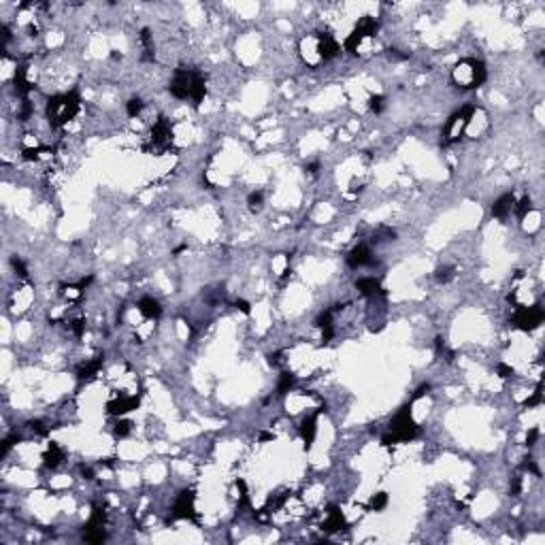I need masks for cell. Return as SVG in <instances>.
<instances>
[{
  "mask_svg": "<svg viewBox=\"0 0 545 545\" xmlns=\"http://www.w3.org/2000/svg\"><path fill=\"white\" fill-rule=\"evenodd\" d=\"M262 203H264V196L262 192H252L250 196H247V205H250V211L258 213L262 209Z\"/></svg>",
  "mask_w": 545,
  "mask_h": 545,
  "instance_id": "d6a6232c",
  "label": "cell"
},
{
  "mask_svg": "<svg viewBox=\"0 0 545 545\" xmlns=\"http://www.w3.org/2000/svg\"><path fill=\"white\" fill-rule=\"evenodd\" d=\"M143 107H145V104H143V100L137 96V98H130L128 102H126V113L130 117H139L141 115V111H143Z\"/></svg>",
  "mask_w": 545,
  "mask_h": 545,
  "instance_id": "f1b7e54d",
  "label": "cell"
},
{
  "mask_svg": "<svg viewBox=\"0 0 545 545\" xmlns=\"http://www.w3.org/2000/svg\"><path fill=\"white\" fill-rule=\"evenodd\" d=\"M102 360L104 356H96V358H92L88 362H83V365H79L77 369V379L79 381H90L98 375V371L102 369Z\"/></svg>",
  "mask_w": 545,
  "mask_h": 545,
  "instance_id": "ac0fdd59",
  "label": "cell"
},
{
  "mask_svg": "<svg viewBox=\"0 0 545 545\" xmlns=\"http://www.w3.org/2000/svg\"><path fill=\"white\" fill-rule=\"evenodd\" d=\"M332 318H334V311H332V309L322 311L318 318H315V326H318L320 330H324V328H332Z\"/></svg>",
  "mask_w": 545,
  "mask_h": 545,
  "instance_id": "4316f807",
  "label": "cell"
},
{
  "mask_svg": "<svg viewBox=\"0 0 545 545\" xmlns=\"http://www.w3.org/2000/svg\"><path fill=\"white\" fill-rule=\"evenodd\" d=\"M62 460H64V452L60 449L58 443L51 441L49 447H47V452L43 454V464H45L47 468H58Z\"/></svg>",
  "mask_w": 545,
  "mask_h": 545,
  "instance_id": "44dd1931",
  "label": "cell"
},
{
  "mask_svg": "<svg viewBox=\"0 0 545 545\" xmlns=\"http://www.w3.org/2000/svg\"><path fill=\"white\" fill-rule=\"evenodd\" d=\"M60 294L64 296L66 300H73V302H75V300H79V298H81L83 288H81L79 283H77V285H62V288H60Z\"/></svg>",
  "mask_w": 545,
  "mask_h": 545,
  "instance_id": "d4e9b609",
  "label": "cell"
},
{
  "mask_svg": "<svg viewBox=\"0 0 545 545\" xmlns=\"http://www.w3.org/2000/svg\"><path fill=\"white\" fill-rule=\"evenodd\" d=\"M347 264L351 266V269H362V266H373V264H375V258H373L371 247H369V245H365V243L356 245V247H353V250L349 252V256H347Z\"/></svg>",
  "mask_w": 545,
  "mask_h": 545,
  "instance_id": "5bb4252c",
  "label": "cell"
},
{
  "mask_svg": "<svg viewBox=\"0 0 545 545\" xmlns=\"http://www.w3.org/2000/svg\"><path fill=\"white\" fill-rule=\"evenodd\" d=\"M79 111H81V98L75 90L51 96L45 104V115L53 128H60L64 124H69L71 119H75Z\"/></svg>",
  "mask_w": 545,
  "mask_h": 545,
  "instance_id": "3957f363",
  "label": "cell"
},
{
  "mask_svg": "<svg viewBox=\"0 0 545 545\" xmlns=\"http://www.w3.org/2000/svg\"><path fill=\"white\" fill-rule=\"evenodd\" d=\"M104 520H107V511H104V507L94 505L90 520L83 526V541L85 543H102L104 539H107Z\"/></svg>",
  "mask_w": 545,
  "mask_h": 545,
  "instance_id": "30bf717a",
  "label": "cell"
},
{
  "mask_svg": "<svg viewBox=\"0 0 545 545\" xmlns=\"http://www.w3.org/2000/svg\"><path fill=\"white\" fill-rule=\"evenodd\" d=\"M428 390H430V384H422V386H419V388L415 390V394H413V400H417L419 396H424Z\"/></svg>",
  "mask_w": 545,
  "mask_h": 545,
  "instance_id": "f6af8a7d",
  "label": "cell"
},
{
  "mask_svg": "<svg viewBox=\"0 0 545 545\" xmlns=\"http://www.w3.org/2000/svg\"><path fill=\"white\" fill-rule=\"evenodd\" d=\"M496 375H499L501 379H509V377L515 375V371H513V367H509V365H505V362H501V365L496 367Z\"/></svg>",
  "mask_w": 545,
  "mask_h": 545,
  "instance_id": "74e56055",
  "label": "cell"
},
{
  "mask_svg": "<svg viewBox=\"0 0 545 545\" xmlns=\"http://www.w3.org/2000/svg\"><path fill=\"white\" fill-rule=\"evenodd\" d=\"M419 435V426L411 417V405L400 407L398 413L392 417L388 433L381 437V445H394V443H407L413 441Z\"/></svg>",
  "mask_w": 545,
  "mask_h": 545,
  "instance_id": "277c9868",
  "label": "cell"
},
{
  "mask_svg": "<svg viewBox=\"0 0 545 545\" xmlns=\"http://www.w3.org/2000/svg\"><path fill=\"white\" fill-rule=\"evenodd\" d=\"M137 309L141 311V315L145 320H158L160 315H162L160 302L156 298H151V296H143V298L137 302Z\"/></svg>",
  "mask_w": 545,
  "mask_h": 545,
  "instance_id": "d6986e66",
  "label": "cell"
},
{
  "mask_svg": "<svg viewBox=\"0 0 545 545\" xmlns=\"http://www.w3.org/2000/svg\"><path fill=\"white\" fill-rule=\"evenodd\" d=\"M32 90H34V85L26 77V66H17V71H15V92H17V96H22L26 100V96Z\"/></svg>",
  "mask_w": 545,
  "mask_h": 545,
  "instance_id": "ffe728a7",
  "label": "cell"
},
{
  "mask_svg": "<svg viewBox=\"0 0 545 545\" xmlns=\"http://www.w3.org/2000/svg\"><path fill=\"white\" fill-rule=\"evenodd\" d=\"M318 413L307 415L302 419V424H300V437L305 441V449H311V445L315 441V433H318Z\"/></svg>",
  "mask_w": 545,
  "mask_h": 545,
  "instance_id": "2e32d148",
  "label": "cell"
},
{
  "mask_svg": "<svg viewBox=\"0 0 545 545\" xmlns=\"http://www.w3.org/2000/svg\"><path fill=\"white\" fill-rule=\"evenodd\" d=\"M66 328H69L75 337H83V332H85V322L81 318H75V320H69L66 322Z\"/></svg>",
  "mask_w": 545,
  "mask_h": 545,
  "instance_id": "836d02e7",
  "label": "cell"
},
{
  "mask_svg": "<svg viewBox=\"0 0 545 545\" xmlns=\"http://www.w3.org/2000/svg\"><path fill=\"white\" fill-rule=\"evenodd\" d=\"M388 58L390 60H407L409 53H400L398 49H388Z\"/></svg>",
  "mask_w": 545,
  "mask_h": 545,
  "instance_id": "7bdbcfd3",
  "label": "cell"
},
{
  "mask_svg": "<svg viewBox=\"0 0 545 545\" xmlns=\"http://www.w3.org/2000/svg\"><path fill=\"white\" fill-rule=\"evenodd\" d=\"M386 505H388V494L386 492H377V494L371 496L369 509L371 511H381V509H386Z\"/></svg>",
  "mask_w": 545,
  "mask_h": 545,
  "instance_id": "484cf974",
  "label": "cell"
},
{
  "mask_svg": "<svg viewBox=\"0 0 545 545\" xmlns=\"http://www.w3.org/2000/svg\"><path fill=\"white\" fill-rule=\"evenodd\" d=\"M545 320V311L541 305H532V307H524V305H518L515 307V313L511 318V324L518 330H524V332H530L534 328H539Z\"/></svg>",
  "mask_w": 545,
  "mask_h": 545,
  "instance_id": "ba28073f",
  "label": "cell"
},
{
  "mask_svg": "<svg viewBox=\"0 0 545 545\" xmlns=\"http://www.w3.org/2000/svg\"><path fill=\"white\" fill-rule=\"evenodd\" d=\"M369 109L373 111V113H381L386 109V98L381 96V94H375V96H371L369 98Z\"/></svg>",
  "mask_w": 545,
  "mask_h": 545,
  "instance_id": "e575fe53",
  "label": "cell"
},
{
  "mask_svg": "<svg viewBox=\"0 0 545 545\" xmlns=\"http://www.w3.org/2000/svg\"><path fill=\"white\" fill-rule=\"evenodd\" d=\"M168 92L179 100H192L196 107L207 96V85L203 73L196 69H177L168 83Z\"/></svg>",
  "mask_w": 545,
  "mask_h": 545,
  "instance_id": "7a4b0ae2",
  "label": "cell"
},
{
  "mask_svg": "<svg viewBox=\"0 0 545 545\" xmlns=\"http://www.w3.org/2000/svg\"><path fill=\"white\" fill-rule=\"evenodd\" d=\"M530 211H532V200H530V196H522L520 200H515L513 213H515V217H518V219H524Z\"/></svg>",
  "mask_w": 545,
  "mask_h": 545,
  "instance_id": "cb8c5ba5",
  "label": "cell"
},
{
  "mask_svg": "<svg viewBox=\"0 0 545 545\" xmlns=\"http://www.w3.org/2000/svg\"><path fill=\"white\" fill-rule=\"evenodd\" d=\"M486 79H488V69L477 58H462L452 71V81L460 90H475L479 85H483Z\"/></svg>",
  "mask_w": 545,
  "mask_h": 545,
  "instance_id": "5b68a950",
  "label": "cell"
},
{
  "mask_svg": "<svg viewBox=\"0 0 545 545\" xmlns=\"http://www.w3.org/2000/svg\"><path fill=\"white\" fill-rule=\"evenodd\" d=\"M541 400H543V384H541V381H539V384H537V388H534V392H532V396L524 400V407L532 409V407L541 405Z\"/></svg>",
  "mask_w": 545,
  "mask_h": 545,
  "instance_id": "83f0119b",
  "label": "cell"
},
{
  "mask_svg": "<svg viewBox=\"0 0 545 545\" xmlns=\"http://www.w3.org/2000/svg\"><path fill=\"white\" fill-rule=\"evenodd\" d=\"M30 113H32V104H30V100L26 98V100L22 102V111H20V115H17V117H20L22 122H26L28 117H30Z\"/></svg>",
  "mask_w": 545,
  "mask_h": 545,
  "instance_id": "b9f144b4",
  "label": "cell"
},
{
  "mask_svg": "<svg viewBox=\"0 0 545 545\" xmlns=\"http://www.w3.org/2000/svg\"><path fill=\"white\" fill-rule=\"evenodd\" d=\"M513 205H515V194H513V192H507V194H503L501 198H496V200H494V205H492V215H494L496 219H505L507 215L513 211Z\"/></svg>",
  "mask_w": 545,
  "mask_h": 545,
  "instance_id": "e0dca14e",
  "label": "cell"
},
{
  "mask_svg": "<svg viewBox=\"0 0 545 545\" xmlns=\"http://www.w3.org/2000/svg\"><path fill=\"white\" fill-rule=\"evenodd\" d=\"M170 141H173V126H170V122L166 117H160L154 124V128H151V137L145 145V151H151V154L158 156L170 147Z\"/></svg>",
  "mask_w": 545,
  "mask_h": 545,
  "instance_id": "9c48e42d",
  "label": "cell"
},
{
  "mask_svg": "<svg viewBox=\"0 0 545 545\" xmlns=\"http://www.w3.org/2000/svg\"><path fill=\"white\" fill-rule=\"evenodd\" d=\"M318 170H320V162H318V160H315V162H309V164H307V173L318 175Z\"/></svg>",
  "mask_w": 545,
  "mask_h": 545,
  "instance_id": "bcb514c9",
  "label": "cell"
},
{
  "mask_svg": "<svg viewBox=\"0 0 545 545\" xmlns=\"http://www.w3.org/2000/svg\"><path fill=\"white\" fill-rule=\"evenodd\" d=\"M435 277H437V281H439V283L452 281V279H454V266H439L437 273H435Z\"/></svg>",
  "mask_w": 545,
  "mask_h": 545,
  "instance_id": "1f68e13d",
  "label": "cell"
},
{
  "mask_svg": "<svg viewBox=\"0 0 545 545\" xmlns=\"http://www.w3.org/2000/svg\"><path fill=\"white\" fill-rule=\"evenodd\" d=\"M275 435L273 433H260V441H273Z\"/></svg>",
  "mask_w": 545,
  "mask_h": 545,
  "instance_id": "c3c4849f",
  "label": "cell"
},
{
  "mask_svg": "<svg viewBox=\"0 0 545 545\" xmlns=\"http://www.w3.org/2000/svg\"><path fill=\"white\" fill-rule=\"evenodd\" d=\"M292 386H294V375L288 371H283L279 375V381H277V390H275L277 396H285L292 390Z\"/></svg>",
  "mask_w": 545,
  "mask_h": 545,
  "instance_id": "603a6c76",
  "label": "cell"
},
{
  "mask_svg": "<svg viewBox=\"0 0 545 545\" xmlns=\"http://www.w3.org/2000/svg\"><path fill=\"white\" fill-rule=\"evenodd\" d=\"M130 430H132V424L128 422V419H119V422L113 426V437L124 439V437H128V435H130Z\"/></svg>",
  "mask_w": 545,
  "mask_h": 545,
  "instance_id": "f546056e",
  "label": "cell"
},
{
  "mask_svg": "<svg viewBox=\"0 0 545 545\" xmlns=\"http://www.w3.org/2000/svg\"><path fill=\"white\" fill-rule=\"evenodd\" d=\"M81 473H83L85 479H94V471H92L90 466H81Z\"/></svg>",
  "mask_w": 545,
  "mask_h": 545,
  "instance_id": "7dc6e473",
  "label": "cell"
},
{
  "mask_svg": "<svg viewBox=\"0 0 545 545\" xmlns=\"http://www.w3.org/2000/svg\"><path fill=\"white\" fill-rule=\"evenodd\" d=\"M28 426H30L32 433H36L39 437H47V435H49V426H45V422H41V419H32Z\"/></svg>",
  "mask_w": 545,
  "mask_h": 545,
  "instance_id": "d590c367",
  "label": "cell"
},
{
  "mask_svg": "<svg viewBox=\"0 0 545 545\" xmlns=\"http://www.w3.org/2000/svg\"><path fill=\"white\" fill-rule=\"evenodd\" d=\"M475 104H464V107H460L456 113H452L449 115V119L445 122V126H443V132H441V145H452V143L456 141H460L464 137V132L466 128L471 126V122L475 117Z\"/></svg>",
  "mask_w": 545,
  "mask_h": 545,
  "instance_id": "8992f818",
  "label": "cell"
},
{
  "mask_svg": "<svg viewBox=\"0 0 545 545\" xmlns=\"http://www.w3.org/2000/svg\"><path fill=\"white\" fill-rule=\"evenodd\" d=\"M141 45H143V60L154 62L156 60V49H154V39H151L149 28H143L141 30Z\"/></svg>",
  "mask_w": 545,
  "mask_h": 545,
  "instance_id": "7402d4cb",
  "label": "cell"
},
{
  "mask_svg": "<svg viewBox=\"0 0 545 545\" xmlns=\"http://www.w3.org/2000/svg\"><path fill=\"white\" fill-rule=\"evenodd\" d=\"M522 471H528V473H532V475L541 477V471H539V466H537V462H534L532 458H526V460L522 462Z\"/></svg>",
  "mask_w": 545,
  "mask_h": 545,
  "instance_id": "f35d334b",
  "label": "cell"
},
{
  "mask_svg": "<svg viewBox=\"0 0 545 545\" xmlns=\"http://www.w3.org/2000/svg\"><path fill=\"white\" fill-rule=\"evenodd\" d=\"M356 290H358L362 296H367V298H377V296H386V290L381 288L379 279H375V277H360V279L356 281Z\"/></svg>",
  "mask_w": 545,
  "mask_h": 545,
  "instance_id": "9a60e30c",
  "label": "cell"
},
{
  "mask_svg": "<svg viewBox=\"0 0 545 545\" xmlns=\"http://www.w3.org/2000/svg\"><path fill=\"white\" fill-rule=\"evenodd\" d=\"M435 347H437V353H439V356H443L447 362H454V351H452V349H447L445 341H443L441 337H437V339H435Z\"/></svg>",
  "mask_w": 545,
  "mask_h": 545,
  "instance_id": "4dcf8cb0",
  "label": "cell"
},
{
  "mask_svg": "<svg viewBox=\"0 0 545 545\" xmlns=\"http://www.w3.org/2000/svg\"><path fill=\"white\" fill-rule=\"evenodd\" d=\"M537 441H539V428H530L528 435H526V447L537 445Z\"/></svg>",
  "mask_w": 545,
  "mask_h": 545,
  "instance_id": "60d3db41",
  "label": "cell"
},
{
  "mask_svg": "<svg viewBox=\"0 0 545 545\" xmlns=\"http://www.w3.org/2000/svg\"><path fill=\"white\" fill-rule=\"evenodd\" d=\"M11 266L15 269V273L22 277V279H28V269H26V264H24V262H22L17 256H13V258H11Z\"/></svg>",
  "mask_w": 545,
  "mask_h": 545,
  "instance_id": "8d00e7d4",
  "label": "cell"
},
{
  "mask_svg": "<svg viewBox=\"0 0 545 545\" xmlns=\"http://www.w3.org/2000/svg\"><path fill=\"white\" fill-rule=\"evenodd\" d=\"M194 501H196V496H194L192 490H181L177 494V499H175L173 509H170L168 522H177V520L198 522V515H196V509H194Z\"/></svg>",
  "mask_w": 545,
  "mask_h": 545,
  "instance_id": "8fae6325",
  "label": "cell"
},
{
  "mask_svg": "<svg viewBox=\"0 0 545 545\" xmlns=\"http://www.w3.org/2000/svg\"><path fill=\"white\" fill-rule=\"evenodd\" d=\"M234 307H236L238 311H243L245 315H250V313H252V307H250V302H247V300H236V302H234Z\"/></svg>",
  "mask_w": 545,
  "mask_h": 545,
  "instance_id": "ee69618b",
  "label": "cell"
},
{
  "mask_svg": "<svg viewBox=\"0 0 545 545\" xmlns=\"http://www.w3.org/2000/svg\"><path fill=\"white\" fill-rule=\"evenodd\" d=\"M345 528H347V522H345L343 511L337 505H330L328 511H326V518H324V522H322V530L332 534V532H339V530H345Z\"/></svg>",
  "mask_w": 545,
  "mask_h": 545,
  "instance_id": "4fadbf2b",
  "label": "cell"
},
{
  "mask_svg": "<svg viewBox=\"0 0 545 545\" xmlns=\"http://www.w3.org/2000/svg\"><path fill=\"white\" fill-rule=\"evenodd\" d=\"M377 30H379V24H377L375 17L365 15V17H362V20L356 24V28L351 30V34L345 39V49H347L349 53L356 55L358 49L362 47V43H365L367 39H373V36L377 34Z\"/></svg>",
  "mask_w": 545,
  "mask_h": 545,
  "instance_id": "52a82bcc",
  "label": "cell"
},
{
  "mask_svg": "<svg viewBox=\"0 0 545 545\" xmlns=\"http://www.w3.org/2000/svg\"><path fill=\"white\" fill-rule=\"evenodd\" d=\"M341 53V45L330 32H313L300 41V55L307 66L315 69L322 62H328Z\"/></svg>",
  "mask_w": 545,
  "mask_h": 545,
  "instance_id": "6da1fadb",
  "label": "cell"
},
{
  "mask_svg": "<svg viewBox=\"0 0 545 545\" xmlns=\"http://www.w3.org/2000/svg\"><path fill=\"white\" fill-rule=\"evenodd\" d=\"M509 492H511V496H520V492H522V477H520V475H513V477H511Z\"/></svg>",
  "mask_w": 545,
  "mask_h": 545,
  "instance_id": "ab89813d",
  "label": "cell"
},
{
  "mask_svg": "<svg viewBox=\"0 0 545 545\" xmlns=\"http://www.w3.org/2000/svg\"><path fill=\"white\" fill-rule=\"evenodd\" d=\"M141 405V398L135 394H117L107 403V413L111 415H124L128 411H135Z\"/></svg>",
  "mask_w": 545,
  "mask_h": 545,
  "instance_id": "7c38bea8",
  "label": "cell"
}]
</instances>
